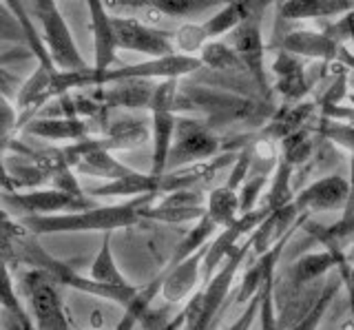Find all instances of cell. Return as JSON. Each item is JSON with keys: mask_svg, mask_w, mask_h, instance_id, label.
Returning <instances> with one entry per match:
<instances>
[{"mask_svg": "<svg viewBox=\"0 0 354 330\" xmlns=\"http://www.w3.org/2000/svg\"><path fill=\"white\" fill-rule=\"evenodd\" d=\"M257 315H259V293L246 304L243 313L235 319V324L228 326V330H250L252 324H254V319H257Z\"/></svg>", "mask_w": 354, "mask_h": 330, "instance_id": "74e56055", "label": "cell"}, {"mask_svg": "<svg viewBox=\"0 0 354 330\" xmlns=\"http://www.w3.org/2000/svg\"><path fill=\"white\" fill-rule=\"evenodd\" d=\"M315 111L313 102H288L286 107H281L277 116L272 118V122L266 127V138L272 142H279L281 138H286L288 134H292L297 129H304L306 122L310 120Z\"/></svg>", "mask_w": 354, "mask_h": 330, "instance_id": "cb8c5ba5", "label": "cell"}, {"mask_svg": "<svg viewBox=\"0 0 354 330\" xmlns=\"http://www.w3.org/2000/svg\"><path fill=\"white\" fill-rule=\"evenodd\" d=\"M224 3H228V0H224Z\"/></svg>", "mask_w": 354, "mask_h": 330, "instance_id": "ee69618b", "label": "cell"}, {"mask_svg": "<svg viewBox=\"0 0 354 330\" xmlns=\"http://www.w3.org/2000/svg\"><path fill=\"white\" fill-rule=\"evenodd\" d=\"M88 9V23L93 36V62L91 69L104 71L111 69L118 60V38L113 27V16L109 14V5L104 0H84Z\"/></svg>", "mask_w": 354, "mask_h": 330, "instance_id": "4fadbf2b", "label": "cell"}, {"mask_svg": "<svg viewBox=\"0 0 354 330\" xmlns=\"http://www.w3.org/2000/svg\"><path fill=\"white\" fill-rule=\"evenodd\" d=\"M175 129H177V118L175 111L169 109H151V142H153V153H151V171L153 175H162L169 164L171 147L175 140Z\"/></svg>", "mask_w": 354, "mask_h": 330, "instance_id": "ac0fdd59", "label": "cell"}, {"mask_svg": "<svg viewBox=\"0 0 354 330\" xmlns=\"http://www.w3.org/2000/svg\"><path fill=\"white\" fill-rule=\"evenodd\" d=\"M313 151H315V142L310 138L306 127L297 129L279 140V160L288 162L292 169H299L301 164H306L313 158Z\"/></svg>", "mask_w": 354, "mask_h": 330, "instance_id": "f546056e", "label": "cell"}, {"mask_svg": "<svg viewBox=\"0 0 354 330\" xmlns=\"http://www.w3.org/2000/svg\"><path fill=\"white\" fill-rule=\"evenodd\" d=\"M58 71L55 67H47V64H40L36 71L31 73V78L22 82V86L16 91V107L18 111H27V109H38L47 100H51V78L53 73Z\"/></svg>", "mask_w": 354, "mask_h": 330, "instance_id": "603a6c76", "label": "cell"}, {"mask_svg": "<svg viewBox=\"0 0 354 330\" xmlns=\"http://www.w3.org/2000/svg\"><path fill=\"white\" fill-rule=\"evenodd\" d=\"M250 250V235L232 248L230 255L219 264L213 277L202 284V288L188 297V304L182 308L184 326L182 330H213L217 317L224 311V304L230 295L232 284Z\"/></svg>", "mask_w": 354, "mask_h": 330, "instance_id": "3957f363", "label": "cell"}, {"mask_svg": "<svg viewBox=\"0 0 354 330\" xmlns=\"http://www.w3.org/2000/svg\"><path fill=\"white\" fill-rule=\"evenodd\" d=\"M0 204L9 215H55L71 213L93 206L88 195H75L62 189H22V191H0Z\"/></svg>", "mask_w": 354, "mask_h": 330, "instance_id": "8992f818", "label": "cell"}, {"mask_svg": "<svg viewBox=\"0 0 354 330\" xmlns=\"http://www.w3.org/2000/svg\"><path fill=\"white\" fill-rule=\"evenodd\" d=\"M160 284H162V271L155 275L147 286H140L136 297L124 306V315H122V319L113 330H136L142 315L149 311L151 304L155 302V297L160 295Z\"/></svg>", "mask_w": 354, "mask_h": 330, "instance_id": "83f0119b", "label": "cell"}, {"mask_svg": "<svg viewBox=\"0 0 354 330\" xmlns=\"http://www.w3.org/2000/svg\"><path fill=\"white\" fill-rule=\"evenodd\" d=\"M274 73V91L279 93L286 102H301L306 93L310 91L308 73L304 58L295 56V53L279 51L272 62Z\"/></svg>", "mask_w": 354, "mask_h": 330, "instance_id": "9a60e30c", "label": "cell"}, {"mask_svg": "<svg viewBox=\"0 0 354 330\" xmlns=\"http://www.w3.org/2000/svg\"><path fill=\"white\" fill-rule=\"evenodd\" d=\"M343 29H346V38H350L354 47V12L346 14V18H343Z\"/></svg>", "mask_w": 354, "mask_h": 330, "instance_id": "60d3db41", "label": "cell"}, {"mask_svg": "<svg viewBox=\"0 0 354 330\" xmlns=\"http://www.w3.org/2000/svg\"><path fill=\"white\" fill-rule=\"evenodd\" d=\"M268 180H270L268 173H254V175H248V178L241 182V186L237 189L239 215L248 213V211H252V208L259 206V197L266 191V186H268Z\"/></svg>", "mask_w": 354, "mask_h": 330, "instance_id": "e575fe53", "label": "cell"}, {"mask_svg": "<svg viewBox=\"0 0 354 330\" xmlns=\"http://www.w3.org/2000/svg\"><path fill=\"white\" fill-rule=\"evenodd\" d=\"M230 47L237 53L241 69H246L252 75V80L259 84V89H268V80H266V47L261 36L259 12H250L230 31Z\"/></svg>", "mask_w": 354, "mask_h": 330, "instance_id": "52a82bcc", "label": "cell"}, {"mask_svg": "<svg viewBox=\"0 0 354 330\" xmlns=\"http://www.w3.org/2000/svg\"><path fill=\"white\" fill-rule=\"evenodd\" d=\"M18 107L11 100L9 95L0 93V156L5 151L16 149L18 151V142H16V134L20 129V116H18Z\"/></svg>", "mask_w": 354, "mask_h": 330, "instance_id": "d6a6232c", "label": "cell"}, {"mask_svg": "<svg viewBox=\"0 0 354 330\" xmlns=\"http://www.w3.org/2000/svg\"><path fill=\"white\" fill-rule=\"evenodd\" d=\"M335 268L341 277V284H346L350 264L343 257L339 246H326L324 250H315V253H308V255L299 257L290 266V282L292 286H306L310 282L324 277L326 273Z\"/></svg>", "mask_w": 354, "mask_h": 330, "instance_id": "5bb4252c", "label": "cell"}, {"mask_svg": "<svg viewBox=\"0 0 354 330\" xmlns=\"http://www.w3.org/2000/svg\"><path fill=\"white\" fill-rule=\"evenodd\" d=\"M252 3L254 0H228V3L221 5L213 16L206 18L204 23H199L206 40L210 42V40H217L221 36L230 34L243 18H246L250 12H254Z\"/></svg>", "mask_w": 354, "mask_h": 330, "instance_id": "44dd1931", "label": "cell"}, {"mask_svg": "<svg viewBox=\"0 0 354 330\" xmlns=\"http://www.w3.org/2000/svg\"><path fill=\"white\" fill-rule=\"evenodd\" d=\"M0 311L20 330H36L29 308L20 302V295L16 293L14 284H11L9 264H0Z\"/></svg>", "mask_w": 354, "mask_h": 330, "instance_id": "d4e9b609", "label": "cell"}, {"mask_svg": "<svg viewBox=\"0 0 354 330\" xmlns=\"http://www.w3.org/2000/svg\"><path fill=\"white\" fill-rule=\"evenodd\" d=\"M281 49L288 53H295L306 60H321L332 62L339 58V40H335L326 31H313V29H297L286 34L281 40Z\"/></svg>", "mask_w": 354, "mask_h": 330, "instance_id": "2e32d148", "label": "cell"}, {"mask_svg": "<svg viewBox=\"0 0 354 330\" xmlns=\"http://www.w3.org/2000/svg\"><path fill=\"white\" fill-rule=\"evenodd\" d=\"M88 277H91L93 282H97V284L109 286V288H118V291H136V288H140V286H133L124 277V273L120 271L118 262L113 257V248H111V233H104L97 255H95V259L91 264V268H88Z\"/></svg>", "mask_w": 354, "mask_h": 330, "instance_id": "7402d4cb", "label": "cell"}, {"mask_svg": "<svg viewBox=\"0 0 354 330\" xmlns=\"http://www.w3.org/2000/svg\"><path fill=\"white\" fill-rule=\"evenodd\" d=\"M113 151L118 149H136L142 147L149 138V129L144 127L140 120H131V118H122L115 122V127L109 129V134L104 136Z\"/></svg>", "mask_w": 354, "mask_h": 330, "instance_id": "1f68e13d", "label": "cell"}, {"mask_svg": "<svg viewBox=\"0 0 354 330\" xmlns=\"http://www.w3.org/2000/svg\"><path fill=\"white\" fill-rule=\"evenodd\" d=\"M7 330H20L14 322H9V319H7Z\"/></svg>", "mask_w": 354, "mask_h": 330, "instance_id": "7bdbcfd3", "label": "cell"}, {"mask_svg": "<svg viewBox=\"0 0 354 330\" xmlns=\"http://www.w3.org/2000/svg\"><path fill=\"white\" fill-rule=\"evenodd\" d=\"M204 253H206V246L195 250L193 255L184 257L182 262L173 264V266H166L162 271L160 297L169 306L186 302L188 297H191L197 291L199 282H202Z\"/></svg>", "mask_w": 354, "mask_h": 330, "instance_id": "8fae6325", "label": "cell"}, {"mask_svg": "<svg viewBox=\"0 0 354 330\" xmlns=\"http://www.w3.org/2000/svg\"><path fill=\"white\" fill-rule=\"evenodd\" d=\"M292 173L295 169L288 162L277 158V164L272 169V175L268 180V193L263 197V206L268 211H274V208H281L286 204H290L295 200V191H292Z\"/></svg>", "mask_w": 354, "mask_h": 330, "instance_id": "4316f807", "label": "cell"}, {"mask_svg": "<svg viewBox=\"0 0 354 330\" xmlns=\"http://www.w3.org/2000/svg\"><path fill=\"white\" fill-rule=\"evenodd\" d=\"M341 288V277L337 275L335 279H330L326 286H324V291L319 293L317 297V302L310 306V311L299 319V322H295L288 330H319L321 322H324V317L328 313V308L332 306V302H335V297Z\"/></svg>", "mask_w": 354, "mask_h": 330, "instance_id": "4dcf8cb0", "label": "cell"}, {"mask_svg": "<svg viewBox=\"0 0 354 330\" xmlns=\"http://www.w3.org/2000/svg\"><path fill=\"white\" fill-rule=\"evenodd\" d=\"M27 134L51 142H77L88 138V125L80 118H42L31 120Z\"/></svg>", "mask_w": 354, "mask_h": 330, "instance_id": "ffe728a7", "label": "cell"}, {"mask_svg": "<svg viewBox=\"0 0 354 330\" xmlns=\"http://www.w3.org/2000/svg\"><path fill=\"white\" fill-rule=\"evenodd\" d=\"M162 200H155L142 211V217L155 219V222L166 224H182V222H195L206 213V197L193 189H182L173 193L160 195Z\"/></svg>", "mask_w": 354, "mask_h": 330, "instance_id": "7c38bea8", "label": "cell"}, {"mask_svg": "<svg viewBox=\"0 0 354 330\" xmlns=\"http://www.w3.org/2000/svg\"><path fill=\"white\" fill-rule=\"evenodd\" d=\"M33 7H36V16L42 25L40 36L44 40V47H47L53 67L58 71H75L88 67L60 12L58 0H33Z\"/></svg>", "mask_w": 354, "mask_h": 330, "instance_id": "277c9868", "label": "cell"}, {"mask_svg": "<svg viewBox=\"0 0 354 330\" xmlns=\"http://www.w3.org/2000/svg\"><path fill=\"white\" fill-rule=\"evenodd\" d=\"M217 230H219L217 224L206 213L199 217V219H195V226L188 230V233L182 237L180 244L175 246V253H173L171 259H169V266H173V264H177V262H182L188 255H193L195 250L204 248L208 241L215 237Z\"/></svg>", "mask_w": 354, "mask_h": 330, "instance_id": "f1b7e54d", "label": "cell"}, {"mask_svg": "<svg viewBox=\"0 0 354 330\" xmlns=\"http://www.w3.org/2000/svg\"><path fill=\"white\" fill-rule=\"evenodd\" d=\"M14 84H16L14 75H9L3 67H0V93H5V95L11 98V93H14Z\"/></svg>", "mask_w": 354, "mask_h": 330, "instance_id": "ab89813d", "label": "cell"}, {"mask_svg": "<svg viewBox=\"0 0 354 330\" xmlns=\"http://www.w3.org/2000/svg\"><path fill=\"white\" fill-rule=\"evenodd\" d=\"M11 262L16 264H27L29 268H38L44 271L49 277L60 286V288H73L77 293L91 295L95 300H104V302H113L120 306H127L133 297H136V291H118V288H109V286H102L93 282L91 277H84V275L77 273L71 264H66L58 257L49 255L47 250L40 246V241L36 239V235L31 233L29 228L18 226L16 233H11Z\"/></svg>", "mask_w": 354, "mask_h": 330, "instance_id": "7a4b0ae2", "label": "cell"}, {"mask_svg": "<svg viewBox=\"0 0 354 330\" xmlns=\"http://www.w3.org/2000/svg\"><path fill=\"white\" fill-rule=\"evenodd\" d=\"M206 215L217 224V228H226L235 224L239 217V195L235 189H228L226 184L217 186L206 195Z\"/></svg>", "mask_w": 354, "mask_h": 330, "instance_id": "484cf974", "label": "cell"}, {"mask_svg": "<svg viewBox=\"0 0 354 330\" xmlns=\"http://www.w3.org/2000/svg\"><path fill=\"white\" fill-rule=\"evenodd\" d=\"M197 58L202 60V67L219 69V71H230V69H241V62L237 58V53L232 51L230 45L219 40H210L202 47V51L197 53Z\"/></svg>", "mask_w": 354, "mask_h": 330, "instance_id": "836d02e7", "label": "cell"}, {"mask_svg": "<svg viewBox=\"0 0 354 330\" xmlns=\"http://www.w3.org/2000/svg\"><path fill=\"white\" fill-rule=\"evenodd\" d=\"M350 12H354V0H283L279 7V16L290 23L339 18Z\"/></svg>", "mask_w": 354, "mask_h": 330, "instance_id": "d6986e66", "label": "cell"}, {"mask_svg": "<svg viewBox=\"0 0 354 330\" xmlns=\"http://www.w3.org/2000/svg\"><path fill=\"white\" fill-rule=\"evenodd\" d=\"M348 200V178L339 173L324 175V178L308 184L301 193L295 195L292 204L301 213H326V211H343Z\"/></svg>", "mask_w": 354, "mask_h": 330, "instance_id": "30bf717a", "label": "cell"}, {"mask_svg": "<svg viewBox=\"0 0 354 330\" xmlns=\"http://www.w3.org/2000/svg\"><path fill=\"white\" fill-rule=\"evenodd\" d=\"M346 288H348V293H350V302H352V311H354V262L350 264L348 279H346Z\"/></svg>", "mask_w": 354, "mask_h": 330, "instance_id": "b9f144b4", "label": "cell"}, {"mask_svg": "<svg viewBox=\"0 0 354 330\" xmlns=\"http://www.w3.org/2000/svg\"><path fill=\"white\" fill-rule=\"evenodd\" d=\"M160 195H138L127 202L88 206L82 211L55 213V215H27L22 217V226L33 235H60V233H113L120 228H131L142 219V211L153 204Z\"/></svg>", "mask_w": 354, "mask_h": 330, "instance_id": "6da1fadb", "label": "cell"}, {"mask_svg": "<svg viewBox=\"0 0 354 330\" xmlns=\"http://www.w3.org/2000/svg\"><path fill=\"white\" fill-rule=\"evenodd\" d=\"M113 27H115L118 49H122V51H136V53H142V56H149V58L175 53L173 36L166 34V31L155 29L147 23H142V20L113 16Z\"/></svg>", "mask_w": 354, "mask_h": 330, "instance_id": "ba28073f", "label": "cell"}, {"mask_svg": "<svg viewBox=\"0 0 354 330\" xmlns=\"http://www.w3.org/2000/svg\"><path fill=\"white\" fill-rule=\"evenodd\" d=\"M319 134L332 145L354 153V120L352 122H337V120H324V125L319 127Z\"/></svg>", "mask_w": 354, "mask_h": 330, "instance_id": "d590c367", "label": "cell"}, {"mask_svg": "<svg viewBox=\"0 0 354 330\" xmlns=\"http://www.w3.org/2000/svg\"><path fill=\"white\" fill-rule=\"evenodd\" d=\"M0 191H18L16 182L11 178V173L7 169V160L0 156Z\"/></svg>", "mask_w": 354, "mask_h": 330, "instance_id": "f35d334b", "label": "cell"}, {"mask_svg": "<svg viewBox=\"0 0 354 330\" xmlns=\"http://www.w3.org/2000/svg\"><path fill=\"white\" fill-rule=\"evenodd\" d=\"M217 151H219V140L210 134L206 127L197 122H180V120H177L175 140L171 147L166 171L186 167V164H193V162L210 160L217 156Z\"/></svg>", "mask_w": 354, "mask_h": 330, "instance_id": "9c48e42d", "label": "cell"}, {"mask_svg": "<svg viewBox=\"0 0 354 330\" xmlns=\"http://www.w3.org/2000/svg\"><path fill=\"white\" fill-rule=\"evenodd\" d=\"M22 293L36 330H69V315L62 302V288L47 273L31 268L22 277Z\"/></svg>", "mask_w": 354, "mask_h": 330, "instance_id": "5b68a950", "label": "cell"}, {"mask_svg": "<svg viewBox=\"0 0 354 330\" xmlns=\"http://www.w3.org/2000/svg\"><path fill=\"white\" fill-rule=\"evenodd\" d=\"M297 219H299V211L292 202L270 211L261 219V224L250 233V250H254V255H263V253L270 246H274L281 237L292 233V226L297 224Z\"/></svg>", "mask_w": 354, "mask_h": 330, "instance_id": "e0dca14e", "label": "cell"}, {"mask_svg": "<svg viewBox=\"0 0 354 330\" xmlns=\"http://www.w3.org/2000/svg\"><path fill=\"white\" fill-rule=\"evenodd\" d=\"M252 171V149L246 147V149H241L235 160H232V169L228 173V180H226V186L228 189H239L241 182L248 178Z\"/></svg>", "mask_w": 354, "mask_h": 330, "instance_id": "8d00e7d4", "label": "cell"}]
</instances>
